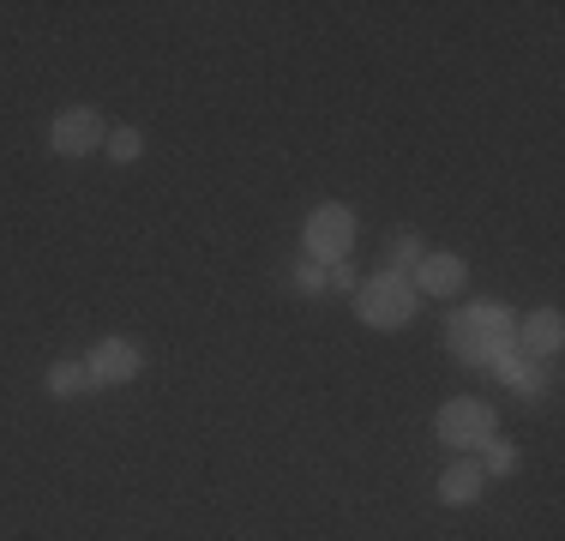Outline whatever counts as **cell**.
<instances>
[{"mask_svg":"<svg viewBox=\"0 0 565 541\" xmlns=\"http://www.w3.org/2000/svg\"><path fill=\"white\" fill-rule=\"evenodd\" d=\"M446 343L463 368L493 373L511 349H518V314H511L505 301H463L446 314Z\"/></svg>","mask_w":565,"mask_h":541,"instance_id":"1","label":"cell"},{"mask_svg":"<svg viewBox=\"0 0 565 541\" xmlns=\"http://www.w3.org/2000/svg\"><path fill=\"white\" fill-rule=\"evenodd\" d=\"M415 314H422V295H415V283L403 277V270H373V277H361L355 319L367 325V331H403Z\"/></svg>","mask_w":565,"mask_h":541,"instance_id":"2","label":"cell"},{"mask_svg":"<svg viewBox=\"0 0 565 541\" xmlns=\"http://www.w3.org/2000/svg\"><path fill=\"white\" fill-rule=\"evenodd\" d=\"M355 235H361L355 205L326 199V205H313V211H307V223H301V259H313V265H343L349 253H355Z\"/></svg>","mask_w":565,"mask_h":541,"instance_id":"3","label":"cell"},{"mask_svg":"<svg viewBox=\"0 0 565 541\" xmlns=\"http://www.w3.org/2000/svg\"><path fill=\"white\" fill-rule=\"evenodd\" d=\"M493 433H500V415H493L488 397H446L434 415V439L451 445L457 457H476Z\"/></svg>","mask_w":565,"mask_h":541,"instance_id":"4","label":"cell"},{"mask_svg":"<svg viewBox=\"0 0 565 541\" xmlns=\"http://www.w3.org/2000/svg\"><path fill=\"white\" fill-rule=\"evenodd\" d=\"M103 139H109V120H103V108H90V103H73V108H61V115L49 120V151L55 157H97Z\"/></svg>","mask_w":565,"mask_h":541,"instance_id":"5","label":"cell"},{"mask_svg":"<svg viewBox=\"0 0 565 541\" xmlns=\"http://www.w3.org/2000/svg\"><path fill=\"white\" fill-rule=\"evenodd\" d=\"M85 373H90V385H132L145 373V349L132 337H97L85 356Z\"/></svg>","mask_w":565,"mask_h":541,"instance_id":"6","label":"cell"},{"mask_svg":"<svg viewBox=\"0 0 565 541\" xmlns=\"http://www.w3.org/2000/svg\"><path fill=\"white\" fill-rule=\"evenodd\" d=\"M409 283H415V295H434V301H451V295H463L469 289V265H463V253H446V247H427L422 253V265L409 270Z\"/></svg>","mask_w":565,"mask_h":541,"instance_id":"7","label":"cell"},{"mask_svg":"<svg viewBox=\"0 0 565 541\" xmlns=\"http://www.w3.org/2000/svg\"><path fill=\"white\" fill-rule=\"evenodd\" d=\"M518 349L530 361H554L565 349V314L559 307H535V314L518 319Z\"/></svg>","mask_w":565,"mask_h":541,"instance_id":"8","label":"cell"},{"mask_svg":"<svg viewBox=\"0 0 565 541\" xmlns=\"http://www.w3.org/2000/svg\"><path fill=\"white\" fill-rule=\"evenodd\" d=\"M488 476H481V464L476 457H457V464H446V476H439V487H434V499L446 511H469V506H481V494H488Z\"/></svg>","mask_w":565,"mask_h":541,"instance_id":"9","label":"cell"},{"mask_svg":"<svg viewBox=\"0 0 565 541\" xmlns=\"http://www.w3.org/2000/svg\"><path fill=\"white\" fill-rule=\"evenodd\" d=\"M493 379H500L505 391H518L523 403H535V397L547 391V379H542V361H530L523 349H511V356L500 361V368H493Z\"/></svg>","mask_w":565,"mask_h":541,"instance_id":"10","label":"cell"},{"mask_svg":"<svg viewBox=\"0 0 565 541\" xmlns=\"http://www.w3.org/2000/svg\"><path fill=\"white\" fill-rule=\"evenodd\" d=\"M43 391H49V397H61V403L85 397V391H90V373H85V361H55V368L43 373Z\"/></svg>","mask_w":565,"mask_h":541,"instance_id":"11","label":"cell"},{"mask_svg":"<svg viewBox=\"0 0 565 541\" xmlns=\"http://www.w3.org/2000/svg\"><path fill=\"white\" fill-rule=\"evenodd\" d=\"M476 464H481V476H488V481H505V476H518L523 457H518V445H511V439H500V433H493V439L476 452Z\"/></svg>","mask_w":565,"mask_h":541,"instance_id":"12","label":"cell"},{"mask_svg":"<svg viewBox=\"0 0 565 541\" xmlns=\"http://www.w3.org/2000/svg\"><path fill=\"white\" fill-rule=\"evenodd\" d=\"M103 157H109L115 169H132V162L145 157V127H109V139H103Z\"/></svg>","mask_w":565,"mask_h":541,"instance_id":"13","label":"cell"},{"mask_svg":"<svg viewBox=\"0 0 565 541\" xmlns=\"http://www.w3.org/2000/svg\"><path fill=\"white\" fill-rule=\"evenodd\" d=\"M422 253H427V241L415 235V229H397L392 247H385V270H403V277H409V270L422 265Z\"/></svg>","mask_w":565,"mask_h":541,"instance_id":"14","label":"cell"},{"mask_svg":"<svg viewBox=\"0 0 565 541\" xmlns=\"http://www.w3.org/2000/svg\"><path fill=\"white\" fill-rule=\"evenodd\" d=\"M289 277H295V289H301V295H326V265H313V259H295V270H289Z\"/></svg>","mask_w":565,"mask_h":541,"instance_id":"15","label":"cell"},{"mask_svg":"<svg viewBox=\"0 0 565 541\" xmlns=\"http://www.w3.org/2000/svg\"><path fill=\"white\" fill-rule=\"evenodd\" d=\"M326 289H338V295H355L361 289V277H355V265H326Z\"/></svg>","mask_w":565,"mask_h":541,"instance_id":"16","label":"cell"}]
</instances>
